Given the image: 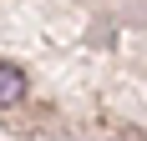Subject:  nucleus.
Here are the masks:
<instances>
[{"instance_id": "obj_1", "label": "nucleus", "mask_w": 147, "mask_h": 141, "mask_svg": "<svg viewBox=\"0 0 147 141\" xmlns=\"http://www.w3.org/2000/svg\"><path fill=\"white\" fill-rule=\"evenodd\" d=\"M20 96H26V76H20V66L0 61V106H15Z\"/></svg>"}]
</instances>
